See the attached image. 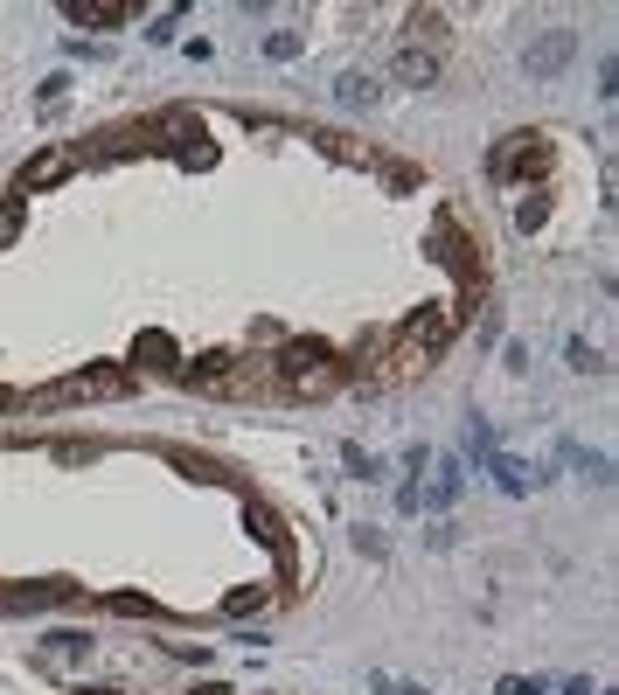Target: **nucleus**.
Returning a JSON list of instances; mask_svg holds the SVG:
<instances>
[{
	"mask_svg": "<svg viewBox=\"0 0 619 695\" xmlns=\"http://www.w3.org/2000/svg\"><path fill=\"white\" fill-rule=\"evenodd\" d=\"M272 376H279L286 397H334L341 376H348V362H334L320 341H286V348L272 355Z\"/></svg>",
	"mask_w": 619,
	"mask_h": 695,
	"instance_id": "f257e3e1",
	"label": "nucleus"
},
{
	"mask_svg": "<svg viewBox=\"0 0 619 695\" xmlns=\"http://www.w3.org/2000/svg\"><path fill=\"white\" fill-rule=\"evenodd\" d=\"M140 139L167 146V153H174V160H188V167H209V160H216V146L202 139V119H195V112H181V105L154 112V119L140 126Z\"/></svg>",
	"mask_w": 619,
	"mask_h": 695,
	"instance_id": "f03ea898",
	"label": "nucleus"
},
{
	"mask_svg": "<svg viewBox=\"0 0 619 695\" xmlns=\"http://www.w3.org/2000/svg\"><path fill=\"white\" fill-rule=\"evenodd\" d=\"M487 167H494V181H543V174H550V139H543V133L501 139Z\"/></svg>",
	"mask_w": 619,
	"mask_h": 695,
	"instance_id": "7ed1b4c3",
	"label": "nucleus"
},
{
	"mask_svg": "<svg viewBox=\"0 0 619 695\" xmlns=\"http://www.w3.org/2000/svg\"><path fill=\"white\" fill-rule=\"evenodd\" d=\"M77 167H84V153H77V146H42V153H28V160L14 167V195L28 202V195H42V188L70 181Z\"/></svg>",
	"mask_w": 619,
	"mask_h": 695,
	"instance_id": "20e7f679",
	"label": "nucleus"
},
{
	"mask_svg": "<svg viewBox=\"0 0 619 695\" xmlns=\"http://www.w3.org/2000/svg\"><path fill=\"white\" fill-rule=\"evenodd\" d=\"M188 390H251V362H237V355H195V362H181L174 369Z\"/></svg>",
	"mask_w": 619,
	"mask_h": 695,
	"instance_id": "39448f33",
	"label": "nucleus"
},
{
	"mask_svg": "<svg viewBox=\"0 0 619 695\" xmlns=\"http://www.w3.org/2000/svg\"><path fill=\"white\" fill-rule=\"evenodd\" d=\"M49 605H77V584L49 577V584H7L0 591V612H49Z\"/></svg>",
	"mask_w": 619,
	"mask_h": 695,
	"instance_id": "423d86ee",
	"label": "nucleus"
},
{
	"mask_svg": "<svg viewBox=\"0 0 619 695\" xmlns=\"http://www.w3.org/2000/svg\"><path fill=\"white\" fill-rule=\"evenodd\" d=\"M571 56H578V35L571 28H543V42H529V77H557Z\"/></svg>",
	"mask_w": 619,
	"mask_h": 695,
	"instance_id": "0eeeda50",
	"label": "nucleus"
},
{
	"mask_svg": "<svg viewBox=\"0 0 619 695\" xmlns=\"http://www.w3.org/2000/svg\"><path fill=\"white\" fill-rule=\"evenodd\" d=\"M432 251H439V265H453L460 278H473V285H480V251L460 237V223H439V230H432Z\"/></svg>",
	"mask_w": 619,
	"mask_h": 695,
	"instance_id": "6e6552de",
	"label": "nucleus"
},
{
	"mask_svg": "<svg viewBox=\"0 0 619 695\" xmlns=\"http://www.w3.org/2000/svg\"><path fill=\"white\" fill-rule=\"evenodd\" d=\"M244 529H251V536H258V543H265L272 556H286V563H293V543H286V522H279V515H272L265 501H244Z\"/></svg>",
	"mask_w": 619,
	"mask_h": 695,
	"instance_id": "1a4fd4ad",
	"label": "nucleus"
},
{
	"mask_svg": "<svg viewBox=\"0 0 619 695\" xmlns=\"http://www.w3.org/2000/svg\"><path fill=\"white\" fill-rule=\"evenodd\" d=\"M487 473H494V487H501V494H529V487H536L529 459H515V452H487Z\"/></svg>",
	"mask_w": 619,
	"mask_h": 695,
	"instance_id": "9d476101",
	"label": "nucleus"
},
{
	"mask_svg": "<svg viewBox=\"0 0 619 695\" xmlns=\"http://www.w3.org/2000/svg\"><path fill=\"white\" fill-rule=\"evenodd\" d=\"M91 647H98L91 633H49L42 640V661L49 668H77V661H91Z\"/></svg>",
	"mask_w": 619,
	"mask_h": 695,
	"instance_id": "9b49d317",
	"label": "nucleus"
},
{
	"mask_svg": "<svg viewBox=\"0 0 619 695\" xmlns=\"http://www.w3.org/2000/svg\"><path fill=\"white\" fill-rule=\"evenodd\" d=\"M63 14H70V21H91V28H119V21H133L126 0H70Z\"/></svg>",
	"mask_w": 619,
	"mask_h": 695,
	"instance_id": "f8f14e48",
	"label": "nucleus"
},
{
	"mask_svg": "<svg viewBox=\"0 0 619 695\" xmlns=\"http://www.w3.org/2000/svg\"><path fill=\"white\" fill-rule=\"evenodd\" d=\"M460 487H466V466H460V459H439V466H432L425 501H432V508H453V501H460Z\"/></svg>",
	"mask_w": 619,
	"mask_h": 695,
	"instance_id": "ddd939ff",
	"label": "nucleus"
},
{
	"mask_svg": "<svg viewBox=\"0 0 619 695\" xmlns=\"http://www.w3.org/2000/svg\"><path fill=\"white\" fill-rule=\"evenodd\" d=\"M397 77H404V84H432V77H439V56L418 49V42H397Z\"/></svg>",
	"mask_w": 619,
	"mask_h": 695,
	"instance_id": "4468645a",
	"label": "nucleus"
},
{
	"mask_svg": "<svg viewBox=\"0 0 619 695\" xmlns=\"http://www.w3.org/2000/svg\"><path fill=\"white\" fill-rule=\"evenodd\" d=\"M334 105H376V77L369 70H341L334 77Z\"/></svg>",
	"mask_w": 619,
	"mask_h": 695,
	"instance_id": "2eb2a0df",
	"label": "nucleus"
},
{
	"mask_svg": "<svg viewBox=\"0 0 619 695\" xmlns=\"http://www.w3.org/2000/svg\"><path fill=\"white\" fill-rule=\"evenodd\" d=\"M466 452H473L480 466H487V452H501V438H494V424H487V417H466Z\"/></svg>",
	"mask_w": 619,
	"mask_h": 695,
	"instance_id": "dca6fc26",
	"label": "nucleus"
},
{
	"mask_svg": "<svg viewBox=\"0 0 619 695\" xmlns=\"http://www.w3.org/2000/svg\"><path fill=\"white\" fill-rule=\"evenodd\" d=\"M300 49H307V35H300V28H279V35H265V56H272V63H293Z\"/></svg>",
	"mask_w": 619,
	"mask_h": 695,
	"instance_id": "f3484780",
	"label": "nucleus"
},
{
	"mask_svg": "<svg viewBox=\"0 0 619 695\" xmlns=\"http://www.w3.org/2000/svg\"><path fill=\"white\" fill-rule=\"evenodd\" d=\"M543 223H550V202H543V195H522V202H515V230L529 237V230H543Z\"/></svg>",
	"mask_w": 619,
	"mask_h": 695,
	"instance_id": "a211bd4d",
	"label": "nucleus"
},
{
	"mask_svg": "<svg viewBox=\"0 0 619 695\" xmlns=\"http://www.w3.org/2000/svg\"><path fill=\"white\" fill-rule=\"evenodd\" d=\"M341 459H348V473H355L362 487H369V480H383V459H376V452H362V445H341Z\"/></svg>",
	"mask_w": 619,
	"mask_h": 695,
	"instance_id": "6ab92c4d",
	"label": "nucleus"
},
{
	"mask_svg": "<svg viewBox=\"0 0 619 695\" xmlns=\"http://www.w3.org/2000/svg\"><path fill=\"white\" fill-rule=\"evenodd\" d=\"M21 230H28V202H21V195H7V202H0V244H14Z\"/></svg>",
	"mask_w": 619,
	"mask_h": 695,
	"instance_id": "aec40b11",
	"label": "nucleus"
},
{
	"mask_svg": "<svg viewBox=\"0 0 619 695\" xmlns=\"http://www.w3.org/2000/svg\"><path fill=\"white\" fill-rule=\"evenodd\" d=\"M571 466H578L592 487H606V480H613V459H606V452H571Z\"/></svg>",
	"mask_w": 619,
	"mask_h": 695,
	"instance_id": "412c9836",
	"label": "nucleus"
},
{
	"mask_svg": "<svg viewBox=\"0 0 619 695\" xmlns=\"http://www.w3.org/2000/svg\"><path fill=\"white\" fill-rule=\"evenodd\" d=\"M411 28H418L425 42H446V14H439V7H425V14H411ZM418 35H411V42H418Z\"/></svg>",
	"mask_w": 619,
	"mask_h": 695,
	"instance_id": "4be33fe9",
	"label": "nucleus"
},
{
	"mask_svg": "<svg viewBox=\"0 0 619 695\" xmlns=\"http://www.w3.org/2000/svg\"><path fill=\"white\" fill-rule=\"evenodd\" d=\"M564 355H571V369H578V376H606V362H599V348H585V341H571Z\"/></svg>",
	"mask_w": 619,
	"mask_h": 695,
	"instance_id": "5701e85b",
	"label": "nucleus"
},
{
	"mask_svg": "<svg viewBox=\"0 0 619 695\" xmlns=\"http://www.w3.org/2000/svg\"><path fill=\"white\" fill-rule=\"evenodd\" d=\"M494 695H550V682H543V675H501Z\"/></svg>",
	"mask_w": 619,
	"mask_h": 695,
	"instance_id": "b1692460",
	"label": "nucleus"
},
{
	"mask_svg": "<svg viewBox=\"0 0 619 695\" xmlns=\"http://www.w3.org/2000/svg\"><path fill=\"white\" fill-rule=\"evenodd\" d=\"M56 459H63V466H91V459H98V445H77V438H63V445H56Z\"/></svg>",
	"mask_w": 619,
	"mask_h": 695,
	"instance_id": "393cba45",
	"label": "nucleus"
},
{
	"mask_svg": "<svg viewBox=\"0 0 619 695\" xmlns=\"http://www.w3.org/2000/svg\"><path fill=\"white\" fill-rule=\"evenodd\" d=\"M105 605H112V612H140V619H147V612H154V598H140V591H112V598H105Z\"/></svg>",
	"mask_w": 619,
	"mask_h": 695,
	"instance_id": "a878e982",
	"label": "nucleus"
},
{
	"mask_svg": "<svg viewBox=\"0 0 619 695\" xmlns=\"http://www.w3.org/2000/svg\"><path fill=\"white\" fill-rule=\"evenodd\" d=\"M258 605H265V591H258V584H251V591H230V598H223V612H230V619H237V612H258Z\"/></svg>",
	"mask_w": 619,
	"mask_h": 695,
	"instance_id": "bb28decb",
	"label": "nucleus"
},
{
	"mask_svg": "<svg viewBox=\"0 0 619 695\" xmlns=\"http://www.w3.org/2000/svg\"><path fill=\"white\" fill-rule=\"evenodd\" d=\"M0 411H28V390H0Z\"/></svg>",
	"mask_w": 619,
	"mask_h": 695,
	"instance_id": "cd10ccee",
	"label": "nucleus"
}]
</instances>
